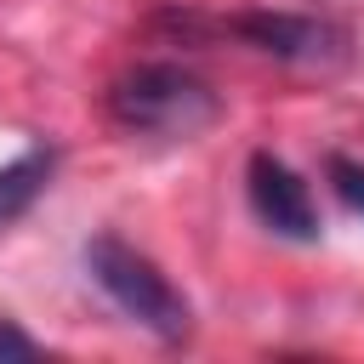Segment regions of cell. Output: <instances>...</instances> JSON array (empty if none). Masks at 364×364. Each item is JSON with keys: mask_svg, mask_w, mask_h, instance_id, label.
Masks as SVG:
<instances>
[{"mask_svg": "<svg viewBox=\"0 0 364 364\" xmlns=\"http://www.w3.org/2000/svg\"><path fill=\"white\" fill-rule=\"evenodd\" d=\"M80 256H85L91 284H97L131 324H142L154 341L182 347V341L193 336V307H188V296L159 273L154 256H142V250L125 245L119 233H91Z\"/></svg>", "mask_w": 364, "mask_h": 364, "instance_id": "7a4b0ae2", "label": "cell"}, {"mask_svg": "<svg viewBox=\"0 0 364 364\" xmlns=\"http://www.w3.org/2000/svg\"><path fill=\"white\" fill-rule=\"evenodd\" d=\"M245 199L256 210V222L290 245H313L318 239V205H313V188L273 154V148H256L245 159Z\"/></svg>", "mask_w": 364, "mask_h": 364, "instance_id": "277c9868", "label": "cell"}, {"mask_svg": "<svg viewBox=\"0 0 364 364\" xmlns=\"http://www.w3.org/2000/svg\"><path fill=\"white\" fill-rule=\"evenodd\" d=\"M165 28L182 34H228L250 51L290 63V68H341L353 63V28L313 11H233V17H193V11H159Z\"/></svg>", "mask_w": 364, "mask_h": 364, "instance_id": "3957f363", "label": "cell"}, {"mask_svg": "<svg viewBox=\"0 0 364 364\" xmlns=\"http://www.w3.org/2000/svg\"><path fill=\"white\" fill-rule=\"evenodd\" d=\"M51 171H57V148H51V142H34V148H23L17 159L0 165V228L17 222V216L46 193Z\"/></svg>", "mask_w": 364, "mask_h": 364, "instance_id": "5b68a950", "label": "cell"}, {"mask_svg": "<svg viewBox=\"0 0 364 364\" xmlns=\"http://www.w3.org/2000/svg\"><path fill=\"white\" fill-rule=\"evenodd\" d=\"M324 176H330L336 199H341L353 216H364V165L347 159V154H330V159H324Z\"/></svg>", "mask_w": 364, "mask_h": 364, "instance_id": "8992f818", "label": "cell"}, {"mask_svg": "<svg viewBox=\"0 0 364 364\" xmlns=\"http://www.w3.org/2000/svg\"><path fill=\"white\" fill-rule=\"evenodd\" d=\"M102 108L119 131L131 136H165V142H188L199 131H210L222 119V97L210 91V80H199L182 63H131L125 74L108 80Z\"/></svg>", "mask_w": 364, "mask_h": 364, "instance_id": "6da1fadb", "label": "cell"}, {"mask_svg": "<svg viewBox=\"0 0 364 364\" xmlns=\"http://www.w3.org/2000/svg\"><path fill=\"white\" fill-rule=\"evenodd\" d=\"M11 358H46V341H34L17 318H0V364Z\"/></svg>", "mask_w": 364, "mask_h": 364, "instance_id": "52a82bcc", "label": "cell"}]
</instances>
